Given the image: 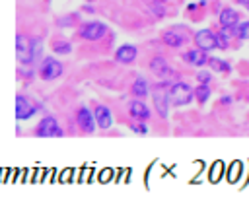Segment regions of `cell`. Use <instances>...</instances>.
<instances>
[{
  "instance_id": "8fae6325",
  "label": "cell",
  "mask_w": 249,
  "mask_h": 206,
  "mask_svg": "<svg viewBox=\"0 0 249 206\" xmlns=\"http://www.w3.org/2000/svg\"><path fill=\"white\" fill-rule=\"evenodd\" d=\"M183 60H185L187 64H191V66H204V64H208L206 51H202V49H198V47L187 51V52L183 54Z\"/></svg>"
},
{
  "instance_id": "7a4b0ae2",
  "label": "cell",
  "mask_w": 249,
  "mask_h": 206,
  "mask_svg": "<svg viewBox=\"0 0 249 206\" xmlns=\"http://www.w3.org/2000/svg\"><path fill=\"white\" fill-rule=\"evenodd\" d=\"M62 76V64L56 58H43L41 66H39V78L45 82L56 80Z\"/></svg>"
},
{
  "instance_id": "52a82bcc",
  "label": "cell",
  "mask_w": 249,
  "mask_h": 206,
  "mask_svg": "<svg viewBox=\"0 0 249 206\" xmlns=\"http://www.w3.org/2000/svg\"><path fill=\"white\" fill-rule=\"evenodd\" d=\"M195 45L202 51H212V49H218V37L210 29H200L195 33Z\"/></svg>"
},
{
  "instance_id": "484cf974",
  "label": "cell",
  "mask_w": 249,
  "mask_h": 206,
  "mask_svg": "<svg viewBox=\"0 0 249 206\" xmlns=\"http://www.w3.org/2000/svg\"><path fill=\"white\" fill-rule=\"evenodd\" d=\"M235 2H239V4H243V6H245V4L249 2V0H235Z\"/></svg>"
},
{
  "instance_id": "44dd1931",
  "label": "cell",
  "mask_w": 249,
  "mask_h": 206,
  "mask_svg": "<svg viewBox=\"0 0 249 206\" xmlns=\"http://www.w3.org/2000/svg\"><path fill=\"white\" fill-rule=\"evenodd\" d=\"M233 31H235V35H237L239 39H249V21L237 23V25L233 27Z\"/></svg>"
},
{
  "instance_id": "cb8c5ba5",
  "label": "cell",
  "mask_w": 249,
  "mask_h": 206,
  "mask_svg": "<svg viewBox=\"0 0 249 206\" xmlns=\"http://www.w3.org/2000/svg\"><path fill=\"white\" fill-rule=\"evenodd\" d=\"M31 51H33V60L41 56V41H31Z\"/></svg>"
},
{
  "instance_id": "4316f807",
  "label": "cell",
  "mask_w": 249,
  "mask_h": 206,
  "mask_svg": "<svg viewBox=\"0 0 249 206\" xmlns=\"http://www.w3.org/2000/svg\"><path fill=\"white\" fill-rule=\"evenodd\" d=\"M245 6H247V10H249V2H247V4H245Z\"/></svg>"
},
{
  "instance_id": "8992f818",
  "label": "cell",
  "mask_w": 249,
  "mask_h": 206,
  "mask_svg": "<svg viewBox=\"0 0 249 206\" xmlns=\"http://www.w3.org/2000/svg\"><path fill=\"white\" fill-rule=\"evenodd\" d=\"M35 111H37V105L29 97H25V95L16 97V117H18V120H27L29 117L35 115Z\"/></svg>"
},
{
  "instance_id": "6da1fadb",
  "label": "cell",
  "mask_w": 249,
  "mask_h": 206,
  "mask_svg": "<svg viewBox=\"0 0 249 206\" xmlns=\"http://www.w3.org/2000/svg\"><path fill=\"white\" fill-rule=\"evenodd\" d=\"M195 97V89L185 84V82H175L171 87H169V101L171 105H177V107H183V105H189Z\"/></svg>"
},
{
  "instance_id": "7c38bea8",
  "label": "cell",
  "mask_w": 249,
  "mask_h": 206,
  "mask_svg": "<svg viewBox=\"0 0 249 206\" xmlns=\"http://www.w3.org/2000/svg\"><path fill=\"white\" fill-rule=\"evenodd\" d=\"M150 68H152V72H154L158 78H169V76L173 74L171 68H169V64H167V60H165L163 56H154L152 62H150Z\"/></svg>"
},
{
  "instance_id": "3957f363",
  "label": "cell",
  "mask_w": 249,
  "mask_h": 206,
  "mask_svg": "<svg viewBox=\"0 0 249 206\" xmlns=\"http://www.w3.org/2000/svg\"><path fill=\"white\" fill-rule=\"evenodd\" d=\"M37 136H41V138H58V136H62V128H60V124H58V120L54 119V117H45V119H41V122L37 124Z\"/></svg>"
},
{
  "instance_id": "e0dca14e",
  "label": "cell",
  "mask_w": 249,
  "mask_h": 206,
  "mask_svg": "<svg viewBox=\"0 0 249 206\" xmlns=\"http://www.w3.org/2000/svg\"><path fill=\"white\" fill-rule=\"evenodd\" d=\"M208 64H210V68L214 70V72H224V74H228V72H231V66L224 60V58H218V56H210L208 58Z\"/></svg>"
},
{
  "instance_id": "ac0fdd59",
  "label": "cell",
  "mask_w": 249,
  "mask_h": 206,
  "mask_svg": "<svg viewBox=\"0 0 249 206\" xmlns=\"http://www.w3.org/2000/svg\"><path fill=\"white\" fill-rule=\"evenodd\" d=\"M148 91H150V87H148V82H146L144 78H136V80L132 82V93H134L136 97H146Z\"/></svg>"
},
{
  "instance_id": "30bf717a",
  "label": "cell",
  "mask_w": 249,
  "mask_h": 206,
  "mask_svg": "<svg viewBox=\"0 0 249 206\" xmlns=\"http://www.w3.org/2000/svg\"><path fill=\"white\" fill-rule=\"evenodd\" d=\"M136 54H138V51H136L134 45H121L115 51V60L121 62V64H130V62H134Z\"/></svg>"
},
{
  "instance_id": "d4e9b609",
  "label": "cell",
  "mask_w": 249,
  "mask_h": 206,
  "mask_svg": "<svg viewBox=\"0 0 249 206\" xmlns=\"http://www.w3.org/2000/svg\"><path fill=\"white\" fill-rule=\"evenodd\" d=\"M130 128H132L134 132H138V134H146V132H148V126L144 124V120L138 122V124H130Z\"/></svg>"
},
{
  "instance_id": "277c9868",
  "label": "cell",
  "mask_w": 249,
  "mask_h": 206,
  "mask_svg": "<svg viewBox=\"0 0 249 206\" xmlns=\"http://www.w3.org/2000/svg\"><path fill=\"white\" fill-rule=\"evenodd\" d=\"M16 56H18V62H21V64H31L33 62L31 41L25 35H18L16 37Z\"/></svg>"
},
{
  "instance_id": "ffe728a7",
  "label": "cell",
  "mask_w": 249,
  "mask_h": 206,
  "mask_svg": "<svg viewBox=\"0 0 249 206\" xmlns=\"http://www.w3.org/2000/svg\"><path fill=\"white\" fill-rule=\"evenodd\" d=\"M51 49H53V52H56V54H68V52L72 51V45H70L68 41H54V43L51 45Z\"/></svg>"
},
{
  "instance_id": "4fadbf2b",
  "label": "cell",
  "mask_w": 249,
  "mask_h": 206,
  "mask_svg": "<svg viewBox=\"0 0 249 206\" xmlns=\"http://www.w3.org/2000/svg\"><path fill=\"white\" fill-rule=\"evenodd\" d=\"M128 113H130L134 119H138V120H148V119H150V109H148V105H146L144 101H140V99H134V101L128 103Z\"/></svg>"
},
{
  "instance_id": "5bb4252c",
  "label": "cell",
  "mask_w": 249,
  "mask_h": 206,
  "mask_svg": "<svg viewBox=\"0 0 249 206\" xmlns=\"http://www.w3.org/2000/svg\"><path fill=\"white\" fill-rule=\"evenodd\" d=\"M239 23V14L233 8H224L220 12V25L224 29H233Z\"/></svg>"
},
{
  "instance_id": "5b68a950",
  "label": "cell",
  "mask_w": 249,
  "mask_h": 206,
  "mask_svg": "<svg viewBox=\"0 0 249 206\" xmlns=\"http://www.w3.org/2000/svg\"><path fill=\"white\" fill-rule=\"evenodd\" d=\"M107 33V25L101 21H88L80 27V37L88 39V41H97Z\"/></svg>"
},
{
  "instance_id": "83f0119b",
  "label": "cell",
  "mask_w": 249,
  "mask_h": 206,
  "mask_svg": "<svg viewBox=\"0 0 249 206\" xmlns=\"http://www.w3.org/2000/svg\"><path fill=\"white\" fill-rule=\"evenodd\" d=\"M89 2H91V0H89Z\"/></svg>"
},
{
  "instance_id": "7402d4cb",
  "label": "cell",
  "mask_w": 249,
  "mask_h": 206,
  "mask_svg": "<svg viewBox=\"0 0 249 206\" xmlns=\"http://www.w3.org/2000/svg\"><path fill=\"white\" fill-rule=\"evenodd\" d=\"M216 37H218V49H228L230 47V39L226 35V29L222 33H216Z\"/></svg>"
},
{
  "instance_id": "9a60e30c",
  "label": "cell",
  "mask_w": 249,
  "mask_h": 206,
  "mask_svg": "<svg viewBox=\"0 0 249 206\" xmlns=\"http://www.w3.org/2000/svg\"><path fill=\"white\" fill-rule=\"evenodd\" d=\"M93 117H95V124L99 128H109L113 124V117H111V113L105 105H97L93 109Z\"/></svg>"
},
{
  "instance_id": "f1b7e54d",
  "label": "cell",
  "mask_w": 249,
  "mask_h": 206,
  "mask_svg": "<svg viewBox=\"0 0 249 206\" xmlns=\"http://www.w3.org/2000/svg\"><path fill=\"white\" fill-rule=\"evenodd\" d=\"M160 2H161V0H160Z\"/></svg>"
},
{
  "instance_id": "603a6c76",
  "label": "cell",
  "mask_w": 249,
  "mask_h": 206,
  "mask_svg": "<svg viewBox=\"0 0 249 206\" xmlns=\"http://www.w3.org/2000/svg\"><path fill=\"white\" fill-rule=\"evenodd\" d=\"M196 78H198V82H200V84H210L212 74H210V72H206V70H200V72L196 74Z\"/></svg>"
},
{
  "instance_id": "d6986e66",
  "label": "cell",
  "mask_w": 249,
  "mask_h": 206,
  "mask_svg": "<svg viewBox=\"0 0 249 206\" xmlns=\"http://www.w3.org/2000/svg\"><path fill=\"white\" fill-rule=\"evenodd\" d=\"M195 97H196V101H198L200 105H204V103L210 99V86H208V84H198V86L195 87Z\"/></svg>"
},
{
  "instance_id": "9c48e42d",
  "label": "cell",
  "mask_w": 249,
  "mask_h": 206,
  "mask_svg": "<svg viewBox=\"0 0 249 206\" xmlns=\"http://www.w3.org/2000/svg\"><path fill=\"white\" fill-rule=\"evenodd\" d=\"M76 120H78V126L84 130V132H88V134H91L93 130H95V117H93V113L88 109V107H80L78 109V115H76Z\"/></svg>"
},
{
  "instance_id": "2e32d148",
  "label": "cell",
  "mask_w": 249,
  "mask_h": 206,
  "mask_svg": "<svg viewBox=\"0 0 249 206\" xmlns=\"http://www.w3.org/2000/svg\"><path fill=\"white\" fill-rule=\"evenodd\" d=\"M161 39H163V43H165L167 47H173V49H177V47H183V45H185L183 35H179V33H175V31H165V33L161 35Z\"/></svg>"
},
{
  "instance_id": "ba28073f",
  "label": "cell",
  "mask_w": 249,
  "mask_h": 206,
  "mask_svg": "<svg viewBox=\"0 0 249 206\" xmlns=\"http://www.w3.org/2000/svg\"><path fill=\"white\" fill-rule=\"evenodd\" d=\"M152 99H154V107L158 111L160 117H167V111H169V91L161 89V87H154L152 89Z\"/></svg>"
}]
</instances>
